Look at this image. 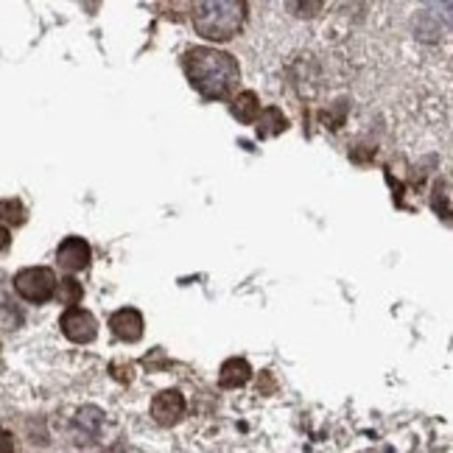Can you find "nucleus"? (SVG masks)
Masks as SVG:
<instances>
[{
    "instance_id": "1",
    "label": "nucleus",
    "mask_w": 453,
    "mask_h": 453,
    "mask_svg": "<svg viewBox=\"0 0 453 453\" xmlns=\"http://www.w3.org/2000/svg\"><path fill=\"white\" fill-rule=\"evenodd\" d=\"M182 71H185L188 81L194 84V90L207 101L226 98L238 87V79H241V67H238L235 57H230L226 50L211 48V45H199V48L185 50Z\"/></svg>"
},
{
    "instance_id": "2",
    "label": "nucleus",
    "mask_w": 453,
    "mask_h": 453,
    "mask_svg": "<svg viewBox=\"0 0 453 453\" xmlns=\"http://www.w3.org/2000/svg\"><path fill=\"white\" fill-rule=\"evenodd\" d=\"M190 20L207 42H226L247 23V0H190Z\"/></svg>"
},
{
    "instance_id": "3",
    "label": "nucleus",
    "mask_w": 453,
    "mask_h": 453,
    "mask_svg": "<svg viewBox=\"0 0 453 453\" xmlns=\"http://www.w3.org/2000/svg\"><path fill=\"white\" fill-rule=\"evenodd\" d=\"M54 288H57V274L48 266H28L14 274V291L20 294L26 303L42 305L54 297Z\"/></svg>"
},
{
    "instance_id": "4",
    "label": "nucleus",
    "mask_w": 453,
    "mask_h": 453,
    "mask_svg": "<svg viewBox=\"0 0 453 453\" xmlns=\"http://www.w3.org/2000/svg\"><path fill=\"white\" fill-rule=\"evenodd\" d=\"M59 327H62V334L76 344H90L98 336V319L90 311H84L79 305H67V311L59 319Z\"/></svg>"
},
{
    "instance_id": "5",
    "label": "nucleus",
    "mask_w": 453,
    "mask_h": 453,
    "mask_svg": "<svg viewBox=\"0 0 453 453\" xmlns=\"http://www.w3.org/2000/svg\"><path fill=\"white\" fill-rule=\"evenodd\" d=\"M185 417V397L177 389H165L151 400V420L157 426H177Z\"/></svg>"
},
{
    "instance_id": "6",
    "label": "nucleus",
    "mask_w": 453,
    "mask_h": 453,
    "mask_svg": "<svg viewBox=\"0 0 453 453\" xmlns=\"http://www.w3.org/2000/svg\"><path fill=\"white\" fill-rule=\"evenodd\" d=\"M90 243H87L84 238L79 235H71V238H65L59 243V250H57V264L59 269H65L67 274H76V272H84L87 266H90Z\"/></svg>"
},
{
    "instance_id": "7",
    "label": "nucleus",
    "mask_w": 453,
    "mask_h": 453,
    "mask_svg": "<svg viewBox=\"0 0 453 453\" xmlns=\"http://www.w3.org/2000/svg\"><path fill=\"white\" fill-rule=\"evenodd\" d=\"M143 313L137 311V308H120L115 311L112 317H110V330H112V336L120 339V342H127V344H134V342H141L143 339Z\"/></svg>"
},
{
    "instance_id": "8",
    "label": "nucleus",
    "mask_w": 453,
    "mask_h": 453,
    "mask_svg": "<svg viewBox=\"0 0 453 453\" xmlns=\"http://www.w3.org/2000/svg\"><path fill=\"white\" fill-rule=\"evenodd\" d=\"M252 378V367L247 358H226L219 370V387L221 389H241Z\"/></svg>"
},
{
    "instance_id": "9",
    "label": "nucleus",
    "mask_w": 453,
    "mask_h": 453,
    "mask_svg": "<svg viewBox=\"0 0 453 453\" xmlns=\"http://www.w3.org/2000/svg\"><path fill=\"white\" fill-rule=\"evenodd\" d=\"M288 129V118L277 110V107H266V110H260L257 118H255V132L260 141H269V137H277V134H283Z\"/></svg>"
},
{
    "instance_id": "10",
    "label": "nucleus",
    "mask_w": 453,
    "mask_h": 453,
    "mask_svg": "<svg viewBox=\"0 0 453 453\" xmlns=\"http://www.w3.org/2000/svg\"><path fill=\"white\" fill-rule=\"evenodd\" d=\"M230 112L241 124H255V118L260 112V98L252 90H243L230 101Z\"/></svg>"
},
{
    "instance_id": "11",
    "label": "nucleus",
    "mask_w": 453,
    "mask_h": 453,
    "mask_svg": "<svg viewBox=\"0 0 453 453\" xmlns=\"http://www.w3.org/2000/svg\"><path fill=\"white\" fill-rule=\"evenodd\" d=\"M54 297L59 305H79L81 297H84V288L76 277H65V280H57V288H54Z\"/></svg>"
},
{
    "instance_id": "12",
    "label": "nucleus",
    "mask_w": 453,
    "mask_h": 453,
    "mask_svg": "<svg viewBox=\"0 0 453 453\" xmlns=\"http://www.w3.org/2000/svg\"><path fill=\"white\" fill-rule=\"evenodd\" d=\"M28 213H26V204L20 199H4L0 202V224L4 226H20L26 224Z\"/></svg>"
},
{
    "instance_id": "13",
    "label": "nucleus",
    "mask_w": 453,
    "mask_h": 453,
    "mask_svg": "<svg viewBox=\"0 0 453 453\" xmlns=\"http://www.w3.org/2000/svg\"><path fill=\"white\" fill-rule=\"evenodd\" d=\"M325 6V0H286L288 14H294L297 20H313Z\"/></svg>"
},
{
    "instance_id": "14",
    "label": "nucleus",
    "mask_w": 453,
    "mask_h": 453,
    "mask_svg": "<svg viewBox=\"0 0 453 453\" xmlns=\"http://www.w3.org/2000/svg\"><path fill=\"white\" fill-rule=\"evenodd\" d=\"M12 247V235H9V230L4 224H0V255H4L6 250Z\"/></svg>"
},
{
    "instance_id": "15",
    "label": "nucleus",
    "mask_w": 453,
    "mask_h": 453,
    "mask_svg": "<svg viewBox=\"0 0 453 453\" xmlns=\"http://www.w3.org/2000/svg\"><path fill=\"white\" fill-rule=\"evenodd\" d=\"M12 448H14L12 437H9V434H6L4 428H0V453H4V450H12Z\"/></svg>"
}]
</instances>
